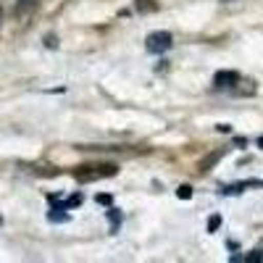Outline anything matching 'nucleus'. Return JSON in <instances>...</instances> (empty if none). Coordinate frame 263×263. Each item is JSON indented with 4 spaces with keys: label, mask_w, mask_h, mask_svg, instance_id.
Listing matches in <instances>:
<instances>
[{
    "label": "nucleus",
    "mask_w": 263,
    "mask_h": 263,
    "mask_svg": "<svg viewBox=\"0 0 263 263\" xmlns=\"http://www.w3.org/2000/svg\"><path fill=\"white\" fill-rule=\"evenodd\" d=\"M171 34L168 32H153V34H147V40H145V48L150 50V53H166L168 48H171Z\"/></svg>",
    "instance_id": "nucleus-1"
},
{
    "label": "nucleus",
    "mask_w": 263,
    "mask_h": 263,
    "mask_svg": "<svg viewBox=\"0 0 263 263\" xmlns=\"http://www.w3.org/2000/svg\"><path fill=\"white\" fill-rule=\"evenodd\" d=\"M239 82V74L237 71H216L213 74V84L216 87H234Z\"/></svg>",
    "instance_id": "nucleus-2"
},
{
    "label": "nucleus",
    "mask_w": 263,
    "mask_h": 263,
    "mask_svg": "<svg viewBox=\"0 0 263 263\" xmlns=\"http://www.w3.org/2000/svg\"><path fill=\"white\" fill-rule=\"evenodd\" d=\"M218 227H221V216L216 213V216H211V218H208V232H216Z\"/></svg>",
    "instance_id": "nucleus-3"
},
{
    "label": "nucleus",
    "mask_w": 263,
    "mask_h": 263,
    "mask_svg": "<svg viewBox=\"0 0 263 263\" xmlns=\"http://www.w3.org/2000/svg\"><path fill=\"white\" fill-rule=\"evenodd\" d=\"M137 8L145 13V11H156V3L153 0H137Z\"/></svg>",
    "instance_id": "nucleus-4"
},
{
    "label": "nucleus",
    "mask_w": 263,
    "mask_h": 263,
    "mask_svg": "<svg viewBox=\"0 0 263 263\" xmlns=\"http://www.w3.org/2000/svg\"><path fill=\"white\" fill-rule=\"evenodd\" d=\"M177 195L182 197V200H190V197H192V187H190V184H182V187L177 190Z\"/></svg>",
    "instance_id": "nucleus-5"
},
{
    "label": "nucleus",
    "mask_w": 263,
    "mask_h": 263,
    "mask_svg": "<svg viewBox=\"0 0 263 263\" xmlns=\"http://www.w3.org/2000/svg\"><path fill=\"white\" fill-rule=\"evenodd\" d=\"M50 221H69V213H58V208H53Z\"/></svg>",
    "instance_id": "nucleus-6"
},
{
    "label": "nucleus",
    "mask_w": 263,
    "mask_h": 263,
    "mask_svg": "<svg viewBox=\"0 0 263 263\" xmlns=\"http://www.w3.org/2000/svg\"><path fill=\"white\" fill-rule=\"evenodd\" d=\"M108 221L114 224V229H119V224H121V216H119L116 211H108Z\"/></svg>",
    "instance_id": "nucleus-7"
},
{
    "label": "nucleus",
    "mask_w": 263,
    "mask_h": 263,
    "mask_svg": "<svg viewBox=\"0 0 263 263\" xmlns=\"http://www.w3.org/2000/svg\"><path fill=\"white\" fill-rule=\"evenodd\" d=\"M95 200H98L100 205H111V203H114V197H111V195H98Z\"/></svg>",
    "instance_id": "nucleus-8"
},
{
    "label": "nucleus",
    "mask_w": 263,
    "mask_h": 263,
    "mask_svg": "<svg viewBox=\"0 0 263 263\" xmlns=\"http://www.w3.org/2000/svg\"><path fill=\"white\" fill-rule=\"evenodd\" d=\"M245 260H250V263H253V260H263V253H260V250H253Z\"/></svg>",
    "instance_id": "nucleus-9"
},
{
    "label": "nucleus",
    "mask_w": 263,
    "mask_h": 263,
    "mask_svg": "<svg viewBox=\"0 0 263 263\" xmlns=\"http://www.w3.org/2000/svg\"><path fill=\"white\" fill-rule=\"evenodd\" d=\"M258 147H263V137H258Z\"/></svg>",
    "instance_id": "nucleus-10"
}]
</instances>
